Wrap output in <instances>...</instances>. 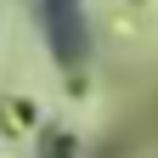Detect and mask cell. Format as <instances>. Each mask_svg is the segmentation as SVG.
<instances>
[{
	"label": "cell",
	"mask_w": 158,
	"mask_h": 158,
	"mask_svg": "<svg viewBox=\"0 0 158 158\" xmlns=\"http://www.w3.org/2000/svg\"><path fill=\"white\" fill-rule=\"evenodd\" d=\"M45 23H51V45L68 56L85 51V23H79V0H45Z\"/></svg>",
	"instance_id": "6da1fadb"
}]
</instances>
